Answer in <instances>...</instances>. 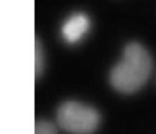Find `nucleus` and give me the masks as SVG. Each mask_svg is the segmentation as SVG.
Segmentation results:
<instances>
[{"label": "nucleus", "mask_w": 156, "mask_h": 134, "mask_svg": "<svg viewBox=\"0 0 156 134\" xmlns=\"http://www.w3.org/2000/svg\"><path fill=\"white\" fill-rule=\"evenodd\" d=\"M152 68V59L147 50L140 44L132 43L124 49L122 60L113 68L111 83L120 92L133 93L146 83Z\"/></svg>", "instance_id": "f257e3e1"}, {"label": "nucleus", "mask_w": 156, "mask_h": 134, "mask_svg": "<svg viewBox=\"0 0 156 134\" xmlns=\"http://www.w3.org/2000/svg\"><path fill=\"white\" fill-rule=\"evenodd\" d=\"M91 27L89 18L83 13L71 15L62 24L61 34L66 43L70 44L80 42Z\"/></svg>", "instance_id": "7ed1b4c3"}, {"label": "nucleus", "mask_w": 156, "mask_h": 134, "mask_svg": "<svg viewBox=\"0 0 156 134\" xmlns=\"http://www.w3.org/2000/svg\"><path fill=\"white\" fill-rule=\"evenodd\" d=\"M44 68V50L41 44L36 41L35 44V74L36 76L42 73Z\"/></svg>", "instance_id": "20e7f679"}, {"label": "nucleus", "mask_w": 156, "mask_h": 134, "mask_svg": "<svg viewBox=\"0 0 156 134\" xmlns=\"http://www.w3.org/2000/svg\"><path fill=\"white\" fill-rule=\"evenodd\" d=\"M34 134H57L53 123L48 121H39L35 125Z\"/></svg>", "instance_id": "39448f33"}, {"label": "nucleus", "mask_w": 156, "mask_h": 134, "mask_svg": "<svg viewBox=\"0 0 156 134\" xmlns=\"http://www.w3.org/2000/svg\"><path fill=\"white\" fill-rule=\"evenodd\" d=\"M59 126L71 134H91L100 123V115L92 107L76 101L62 104L56 114Z\"/></svg>", "instance_id": "f03ea898"}]
</instances>
